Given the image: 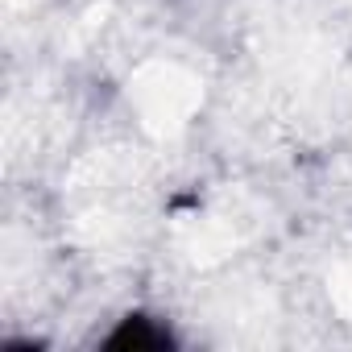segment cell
<instances>
[{
  "mask_svg": "<svg viewBox=\"0 0 352 352\" xmlns=\"http://www.w3.org/2000/svg\"><path fill=\"white\" fill-rule=\"evenodd\" d=\"M104 348H120V352H157V348H174V336L166 323H157L153 315H124L112 336H104Z\"/></svg>",
  "mask_w": 352,
  "mask_h": 352,
  "instance_id": "1",
  "label": "cell"
}]
</instances>
